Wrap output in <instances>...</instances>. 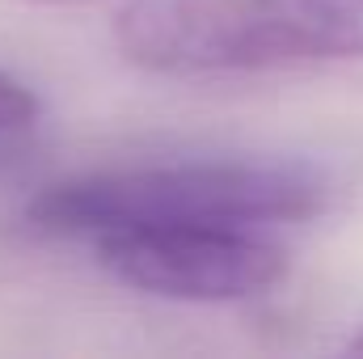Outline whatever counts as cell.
I'll return each mask as SVG.
<instances>
[{"label": "cell", "mask_w": 363, "mask_h": 359, "mask_svg": "<svg viewBox=\"0 0 363 359\" xmlns=\"http://www.w3.org/2000/svg\"><path fill=\"white\" fill-rule=\"evenodd\" d=\"M334 186L321 170L300 161H178L106 170L43 186L26 220L51 237H97L131 224H233L267 228L300 224L330 207Z\"/></svg>", "instance_id": "6da1fadb"}, {"label": "cell", "mask_w": 363, "mask_h": 359, "mask_svg": "<svg viewBox=\"0 0 363 359\" xmlns=\"http://www.w3.org/2000/svg\"><path fill=\"white\" fill-rule=\"evenodd\" d=\"M110 38L157 77L300 72L363 60V13L351 0H123Z\"/></svg>", "instance_id": "7a4b0ae2"}, {"label": "cell", "mask_w": 363, "mask_h": 359, "mask_svg": "<svg viewBox=\"0 0 363 359\" xmlns=\"http://www.w3.org/2000/svg\"><path fill=\"white\" fill-rule=\"evenodd\" d=\"M93 258L114 283L186 304H228L274 292L287 250L233 224H131L93 237Z\"/></svg>", "instance_id": "3957f363"}, {"label": "cell", "mask_w": 363, "mask_h": 359, "mask_svg": "<svg viewBox=\"0 0 363 359\" xmlns=\"http://www.w3.org/2000/svg\"><path fill=\"white\" fill-rule=\"evenodd\" d=\"M38 110H43L38 93L30 89L26 81L0 72V136H4V131H26V127L38 118Z\"/></svg>", "instance_id": "277c9868"}, {"label": "cell", "mask_w": 363, "mask_h": 359, "mask_svg": "<svg viewBox=\"0 0 363 359\" xmlns=\"http://www.w3.org/2000/svg\"><path fill=\"white\" fill-rule=\"evenodd\" d=\"M347 351H351V355H363V330L355 338H347Z\"/></svg>", "instance_id": "5b68a950"}, {"label": "cell", "mask_w": 363, "mask_h": 359, "mask_svg": "<svg viewBox=\"0 0 363 359\" xmlns=\"http://www.w3.org/2000/svg\"><path fill=\"white\" fill-rule=\"evenodd\" d=\"M26 4H97V0H26Z\"/></svg>", "instance_id": "8992f818"}, {"label": "cell", "mask_w": 363, "mask_h": 359, "mask_svg": "<svg viewBox=\"0 0 363 359\" xmlns=\"http://www.w3.org/2000/svg\"><path fill=\"white\" fill-rule=\"evenodd\" d=\"M359 4H363V0H359Z\"/></svg>", "instance_id": "52a82bcc"}]
</instances>
